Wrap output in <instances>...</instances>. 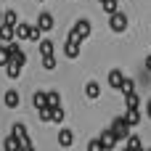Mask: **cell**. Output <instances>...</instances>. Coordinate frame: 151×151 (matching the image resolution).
<instances>
[{
  "label": "cell",
  "mask_w": 151,
  "mask_h": 151,
  "mask_svg": "<svg viewBox=\"0 0 151 151\" xmlns=\"http://www.w3.org/2000/svg\"><path fill=\"white\" fill-rule=\"evenodd\" d=\"M13 37H16V40L40 42V40H42V32H40L35 24H29V21H21V24H16V27H13Z\"/></svg>",
  "instance_id": "obj_1"
},
{
  "label": "cell",
  "mask_w": 151,
  "mask_h": 151,
  "mask_svg": "<svg viewBox=\"0 0 151 151\" xmlns=\"http://www.w3.org/2000/svg\"><path fill=\"white\" fill-rule=\"evenodd\" d=\"M5 48H8V56H11V61H8V64H13V66H19V69H21V66L27 64V53L19 48V42H8Z\"/></svg>",
  "instance_id": "obj_2"
},
{
  "label": "cell",
  "mask_w": 151,
  "mask_h": 151,
  "mask_svg": "<svg viewBox=\"0 0 151 151\" xmlns=\"http://www.w3.org/2000/svg\"><path fill=\"white\" fill-rule=\"evenodd\" d=\"M109 130L114 133V138H117V141H127V135H130V127H127L125 117H114V119H111V127H109Z\"/></svg>",
  "instance_id": "obj_3"
},
{
  "label": "cell",
  "mask_w": 151,
  "mask_h": 151,
  "mask_svg": "<svg viewBox=\"0 0 151 151\" xmlns=\"http://www.w3.org/2000/svg\"><path fill=\"white\" fill-rule=\"evenodd\" d=\"M72 35H77L80 40H88V37L93 35V24H90L88 19H77L74 27H72Z\"/></svg>",
  "instance_id": "obj_4"
},
{
  "label": "cell",
  "mask_w": 151,
  "mask_h": 151,
  "mask_svg": "<svg viewBox=\"0 0 151 151\" xmlns=\"http://www.w3.org/2000/svg\"><path fill=\"white\" fill-rule=\"evenodd\" d=\"M80 42H82V40H80L77 35H72V32L66 35V45H64L66 58H77V56H80Z\"/></svg>",
  "instance_id": "obj_5"
},
{
  "label": "cell",
  "mask_w": 151,
  "mask_h": 151,
  "mask_svg": "<svg viewBox=\"0 0 151 151\" xmlns=\"http://www.w3.org/2000/svg\"><path fill=\"white\" fill-rule=\"evenodd\" d=\"M109 29H111V32H125V29H127V16H125L122 11L111 13V16H109Z\"/></svg>",
  "instance_id": "obj_6"
},
{
  "label": "cell",
  "mask_w": 151,
  "mask_h": 151,
  "mask_svg": "<svg viewBox=\"0 0 151 151\" xmlns=\"http://www.w3.org/2000/svg\"><path fill=\"white\" fill-rule=\"evenodd\" d=\"M53 24H56V19H53L48 11H42V13L37 16V24H35V27H37L42 35H45V32H50V29H53Z\"/></svg>",
  "instance_id": "obj_7"
},
{
  "label": "cell",
  "mask_w": 151,
  "mask_h": 151,
  "mask_svg": "<svg viewBox=\"0 0 151 151\" xmlns=\"http://www.w3.org/2000/svg\"><path fill=\"white\" fill-rule=\"evenodd\" d=\"M11 135H13V138H19V141H21V146H29V143H32V141H29V133H27V127H24L21 122H16V125L11 127Z\"/></svg>",
  "instance_id": "obj_8"
},
{
  "label": "cell",
  "mask_w": 151,
  "mask_h": 151,
  "mask_svg": "<svg viewBox=\"0 0 151 151\" xmlns=\"http://www.w3.org/2000/svg\"><path fill=\"white\" fill-rule=\"evenodd\" d=\"M72 143H74V133H72L69 127H61V130H58V146H61V149H69Z\"/></svg>",
  "instance_id": "obj_9"
},
{
  "label": "cell",
  "mask_w": 151,
  "mask_h": 151,
  "mask_svg": "<svg viewBox=\"0 0 151 151\" xmlns=\"http://www.w3.org/2000/svg\"><path fill=\"white\" fill-rule=\"evenodd\" d=\"M98 141H101L104 151H111L114 146H117V138H114V133H111V130H104V133L98 135Z\"/></svg>",
  "instance_id": "obj_10"
},
{
  "label": "cell",
  "mask_w": 151,
  "mask_h": 151,
  "mask_svg": "<svg viewBox=\"0 0 151 151\" xmlns=\"http://www.w3.org/2000/svg\"><path fill=\"white\" fill-rule=\"evenodd\" d=\"M106 80H109V85H111L114 90H119V88H122V82H125V74H122V69H111Z\"/></svg>",
  "instance_id": "obj_11"
},
{
  "label": "cell",
  "mask_w": 151,
  "mask_h": 151,
  "mask_svg": "<svg viewBox=\"0 0 151 151\" xmlns=\"http://www.w3.org/2000/svg\"><path fill=\"white\" fill-rule=\"evenodd\" d=\"M3 104H5L8 109H16V106L21 104V98H19V90H5V96H3Z\"/></svg>",
  "instance_id": "obj_12"
},
{
  "label": "cell",
  "mask_w": 151,
  "mask_h": 151,
  "mask_svg": "<svg viewBox=\"0 0 151 151\" xmlns=\"http://www.w3.org/2000/svg\"><path fill=\"white\" fill-rule=\"evenodd\" d=\"M125 122H127V127H138L141 125V111L138 109H127L125 111Z\"/></svg>",
  "instance_id": "obj_13"
},
{
  "label": "cell",
  "mask_w": 151,
  "mask_h": 151,
  "mask_svg": "<svg viewBox=\"0 0 151 151\" xmlns=\"http://www.w3.org/2000/svg\"><path fill=\"white\" fill-rule=\"evenodd\" d=\"M37 50H40V56H53V40L42 37V40L37 42Z\"/></svg>",
  "instance_id": "obj_14"
},
{
  "label": "cell",
  "mask_w": 151,
  "mask_h": 151,
  "mask_svg": "<svg viewBox=\"0 0 151 151\" xmlns=\"http://www.w3.org/2000/svg\"><path fill=\"white\" fill-rule=\"evenodd\" d=\"M85 96H88L90 101H96V98L101 96V85H98L96 80H93V82H88V85H85Z\"/></svg>",
  "instance_id": "obj_15"
},
{
  "label": "cell",
  "mask_w": 151,
  "mask_h": 151,
  "mask_svg": "<svg viewBox=\"0 0 151 151\" xmlns=\"http://www.w3.org/2000/svg\"><path fill=\"white\" fill-rule=\"evenodd\" d=\"M3 151H21V141L13 138V135H8V138L3 141Z\"/></svg>",
  "instance_id": "obj_16"
},
{
  "label": "cell",
  "mask_w": 151,
  "mask_h": 151,
  "mask_svg": "<svg viewBox=\"0 0 151 151\" xmlns=\"http://www.w3.org/2000/svg\"><path fill=\"white\" fill-rule=\"evenodd\" d=\"M3 24H5V27H16V24H19V16H16V11H13V8L3 11Z\"/></svg>",
  "instance_id": "obj_17"
},
{
  "label": "cell",
  "mask_w": 151,
  "mask_h": 151,
  "mask_svg": "<svg viewBox=\"0 0 151 151\" xmlns=\"http://www.w3.org/2000/svg\"><path fill=\"white\" fill-rule=\"evenodd\" d=\"M32 104H35V109L40 111V109H45L48 106V98H45V90H37L35 96H32Z\"/></svg>",
  "instance_id": "obj_18"
},
{
  "label": "cell",
  "mask_w": 151,
  "mask_h": 151,
  "mask_svg": "<svg viewBox=\"0 0 151 151\" xmlns=\"http://www.w3.org/2000/svg\"><path fill=\"white\" fill-rule=\"evenodd\" d=\"M0 42L3 45H8V42H13V27H0Z\"/></svg>",
  "instance_id": "obj_19"
},
{
  "label": "cell",
  "mask_w": 151,
  "mask_h": 151,
  "mask_svg": "<svg viewBox=\"0 0 151 151\" xmlns=\"http://www.w3.org/2000/svg\"><path fill=\"white\" fill-rule=\"evenodd\" d=\"M45 98H48V109H53V106H61V96H58L56 90H45Z\"/></svg>",
  "instance_id": "obj_20"
},
{
  "label": "cell",
  "mask_w": 151,
  "mask_h": 151,
  "mask_svg": "<svg viewBox=\"0 0 151 151\" xmlns=\"http://www.w3.org/2000/svg\"><path fill=\"white\" fill-rule=\"evenodd\" d=\"M101 8L111 16V13H117V11H119V3H117V0H101Z\"/></svg>",
  "instance_id": "obj_21"
},
{
  "label": "cell",
  "mask_w": 151,
  "mask_h": 151,
  "mask_svg": "<svg viewBox=\"0 0 151 151\" xmlns=\"http://www.w3.org/2000/svg\"><path fill=\"white\" fill-rule=\"evenodd\" d=\"M127 149H130V151H143V146H141V138L130 133V135H127Z\"/></svg>",
  "instance_id": "obj_22"
},
{
  "label": "cell",
  "mask_w": 151,
  "mask_h": 151,
  "mask_svg": "<svg viewBox=\"0 0 151 151\" xmlns=\"http://www.w3.org/2000/svg\"><path fill=\"white\" fill-rule=\"evenodd\" d=\"M125 106H127V109H138V106H141V98H138V93H130V96H125Z\"/></svg>",
  "instance_id": "obj_23"
},
{
  "label": "cell",
  "mask_w": 151,
  "mask_h": 151,
  "mask_svg": "<svg viewBox=\"0 0 151 151\" xmlns=\"http://www.w3.org/2000/svg\"><path fill=\"white\" fill-rule=\"evenodd\" d=\"M119 90H122V96H130V93H135V82H133L130 77H125V82H122Z\"/></svg>",
  "instance_id": "obj_24"
},
{
  "label": "cell",
  "mask_w": 151,
  "mask_h": 151,
  "mask_svg": "<svg viewBox=\"0 0 151 151\" xmlns=\"http://www.w3.org/2000/svg\"><path fill=\"white\" fill-rule=\"evenodd\" d=\"M64 117H66V114H64L61 106H53V109H50V122H64Z\"/></svg>",
  "instance_id": "obj_25"
},
{
  "label": "cell",
  "mask_w": 151,
  "mask_h": 151,
  "mask_svg": "<svg viewBox=\"0 0 151 151\" xmlns=\"http://www.w3.org/2000/svg\"><path fill=\"white\" fill-rule=\"evenodd\" d=\"M42 69L45 72H53L56 69V56H42Z\"/></svg>",
  "instance_id": "obj_26"
},
{
  "label": "cell",
  "mask_w": 151,
  "mask_h": 151,
  "mask_svg": "<svg viewBox=\"0 0 151 151\" xmlns=\"http://www.w3.org/2000/svg\"><path fill=\"white\" fill-rule=\"evenodd\" d=\"M3 69H5V74H8L11 80H19V74H21V69L13 66V64H8V66H3Z\"/></svg>",
  "instance_id": "obj_27"
},
{
  "label": "cell",
  "mask_w": 151,
  "mask_h": 151,
  "mask_svg": "<svg viewBox=\"0 0 151 151\" xmlns=\"http://www.w3.org/2000/svg\"><path fill=\"white\" fill-rule=\"evenodd\" d=\"M8 61H11V56H8V48L3 45L0 48V66H8Z\"/></svg>",
  "instance_id": "obj_28"
},
{
  "label": "cell",
  "mask_w": 151,
  "mask_h": 151,
  "mask_svg": "<svg viewBox=\"0 0 151 151\" xmlns=\"http://www.w3.org/2000/svg\"><path fill=\"white\" fill-rule=\"evenodd\" d=\"M88 151H104V146H101V141H98V138H93V141L88 143Z\"/></svg>",
  "instance_id": "obj_29"
},
{
  "label": "cell",
  "mask_w": 151,
  "mask_h": 151,
  "mask_svg": "<svg viewBox=\"0 0 151 151\" xmlns=\"http://www.w3.org/2000/svg\"><path fill=\"white\" fill-rule=\"evenodd\" d=\"M40 122H50V109H40Z\"/></svg>",
  "instance_id": "obj_30"
},
{
  "label": "cell",
  "mask_w": 151,
  "mask_h": 151,
  "mask_svg": "<svg viewBox=\"0 0 151 151\" xmlns=\"http://www.w3.org/2000/svg\"><path fill=\"white\" fill-rule=\"evenodd\" d=\"M21 151H35V146L29 143V146H21Z\"/></svg>",
  "instance_id": "obj_31"
},
{
  "label": "cell",
  "mask_w": 151,
  "mask_h": 151,
  "mask_svg": "<svg viewBox=\"0 0 151 151\" xmlns=\"http://www.w3.org/2000/svg\"><path fill=\"white\" fill-rule=\"evenodd\" d=\"M146 69L151 72V56H146Z\"/></svg>",
  "instance_id": "obj_32"
},
{
  "label": "cell",
  "mask_w": 151,
  "mask_h": 151,
  "mask_svg": "<svg viewBox=\"0 0 151 151\" xmlns=\"http://www.w3.org/2000/svg\"><path fill=\"white\" fill-rule=\"evenodd\" d=\"M146 114H149V119H151V101L146 104Z\"/></svg>",
  "instance_id": "obj_33"
},
{
  "label": "cell",
  "mask_w": 151,
  "mask_h": 151,
  "mask_svg": "<svg viewBox=\"0 0 151 151\" xmlns=\"http://www.w3.org/2000/svg\"><path fill=\"white\" fill-rule=\"evenodd\" d=\"M0 27H3V11H0Z\"/></svg>",
  "instance_id": "obj_34"
},
{
  "label": "cell",
  "mask_w": 151,
  "mask_h": 151,
  "mask_svg": "<svg viewBox=\"0 0 151 151\" xmlns=\"http://www.w3.org/2000/svg\"><path fill=\"white\" fill-rule=\"evenodd\" d=\"M122 151H130V149H127V146H125V149H122Z\"/></svg>",
  "instance_id": "obj_35"
},
{
  "label": "cell",
  "mask_w": 151,
  "mask_h": 151,
  "mask_svg": "<svg viewBox=\"0 0 151 151\" xmlns=\"http://www.w3.org/2000/svg\"><path fill=\"white\" fill-rule=\"evenodd\" d=\"M37 3H45V0H37Z\"/></svg>",
  "instance_id": "obj_36"
},
{
  "label": "cell",
  "mask_w": 151,
  "mask_h": 151,
  "mask_svg": "<svg viewBox=\"0 0 151 151\" xmlns=\"http://www.w3.org/2000/svg\"><path fill=\"white\" fill-rule=\"evenodd\" d=\"M0 48H3V42H0Z\"/></svg>",
  "instance_id": "obj_37"
},
{
  "label": "cell",
  "mask_w": 151,
  "mask_h": 151,
  "mask_svg": "<svg viewBox=\"0 0 151 151\" xmlns=\"http://www.w3.org/2000/svg\"><path fill=\"white\" fill-rule=\"evenodd\" d=\"M146 151H151V149H146Z\"/></svg>",
  "instance_id": "obj_38"
},
{
  "label": "cell",
  "mask_w": 151,
  "mask_h": 151,
  "mask_svg": "<svg viewBox=\"0 0 151 151\" xmlns=\"http://www.w3.org/2000/svg\"><path fill=\"white\" fill-rule=\"evenodd\" d=\"M98 3H101V0H98Z\"/></svg>",
  "instance_id": "obj_39"
}]
</instances>
